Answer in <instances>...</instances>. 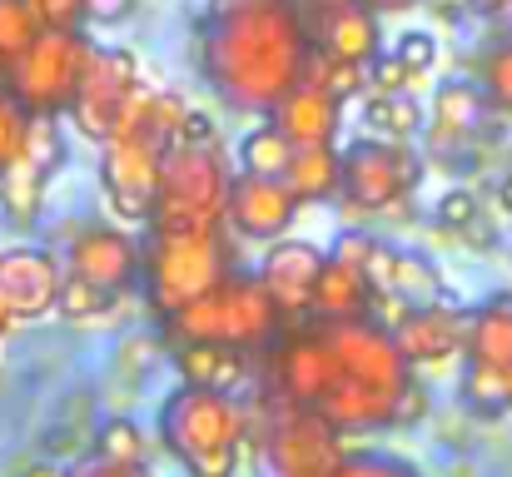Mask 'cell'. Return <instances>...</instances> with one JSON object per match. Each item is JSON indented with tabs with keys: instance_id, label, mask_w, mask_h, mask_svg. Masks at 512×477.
<instances>
[{
	"instance_id": "obj_41",
	"label": "cell",
	"mask_w": 512,
	"mask_h": 477,
	"mask_svg": "<svg viewBox=\"0 0 512 477\" xmlns=\"http://www.w3.org/2000/svg\"><path fill=\"white\" fill-rule=\"evenodd\" d=\"M174 145H219V130H214L209 115L189 110V115L179 120V140H174Z\"/></svg>"
},
{
	"instance_id": "obj_50",
	"label": "cell",
	"mask_w": 512,
	"mask_h": 477,
	"mask_svg": "<svg viewBox=\"0 0 512 477\" xmlns=\"http://www.w3.org/2000/svg\"><path fill=\"white\" fill-rule=\"evenodd\" d=\"M498 194H503V209L512 214V179H503V189H498Z\"/></svg>"
},
{
	"instance_id": "obj_51",
	"label": "cell",
	"mask_w": 512,
	"mask_h": 477,
	"mask_svg": "<svg viewBox=\"0 0 512 477\" xmlns=\"http://www.w3.org/2000/svg\"><path fill=\"white\" fill-rule=\"evenodd\" d=\"M503 378H508V408H512V363H508V373H503Z\"/></svg>"
},
{
	"instance_id": "obj_9",
	"label": "cell",
	"mask_w": 512,
	"mask_h": 477,
	"mask_svg": "<svg viewBox=\"0 0 512 477\" xmlns=\"http://www.w3.org/2000/svg\"><path fill=\"white\" fill-rule=\"evenodd\" d=\"M135 85H140L135 55L120 50V45H115V50H100V45H95L90 60H85V75H80V85H75V100H70V110H65L70 125H75L85 140L105 145Z\"/></svg>"
},
{
	"instance_id": "obj_48",
	"label": "cell",
	"mask_w": 512,
	"mask_h": 477,
	"mask_svg": "<svg viewBox=\"0 0 512 477\" xmlns=\"http://www.w3.org/2000/svg\"><path fill=\"white\" fill-rule=\"evenodd\" d=\"M468 5H473V10H488V15H493V10H508L512 0H468Z\"/></svg>"
},
{
	"instance_id": "obj_34",
	"label": "cell",
	"mask_w": 512,
	"mask_h": 477,
	"mask_svg": "<svg viewBox=\"0 0 512 477\" xmlns=\"http://www.w3.org/2000/svg\"><path fill=\"white\" fill-rule=\"evenodd\" d=\"M25 120H30V115H25V105H20V100H15V95H10V90L0 85V169H5L10 159L20 155V140H25Z\"/></svg>"
},
{
	"instance_id": "obj_7",
	"label": "cell",
	"mask_w": 512,
	"mask_h": 477,
	"mask_svg": "<svg viewBox=\"0 0 512 477\" xmlns=\"http://www.w3.org/2000/svg\"><path fill=\"white\" fill-rule=\"evenodd\" d=\"M85 30H40L0 75V85L25 105V115H65L75 100V85L90 60Z\"/></svg>"
},
{
	"instance_id": "obj_5",
	"label": "cell",
	"mask_w": 512,
	"mask_h": 477,
	"mask_svg": "<svg viewBox=\"0 0 512 477\" xmlns=\"http://www.w3.org/2000/svg\"><path fill=\"white\" fill-rule=\"evenodd\" d=\"M165 323V343H229L239 353H259L269 348V338L284 328L279 304L269 299V289L259 284V274H224L209 294H199L194 304H184L179 314L160 318Z\"/></svg>"
},
{
	"instance_id": "obj_33",
	"label": "cell",
	"mask_w": 512,
	"mask_h": 477,
	"mask_svg": "<svg viewBox=\"0 0 512 477\" xmlns=\"http://www.w3.org/2000/svg\"><path fill=\"white\" fill-rule=\"evenodd\" d=\"M324 55V50H319ZM334 100H353V95H363L368 90V65H353V60H329L324 55V80H319Z\"/></svg>"
},
{
	"instance_id": "obj_44",
	"label": "cell",
	"mask_w": 512,
	"mask_h": 477,
	"mask_svg": "<svg viewBox=\"0 0 512 477\" xmlns=\"http://www.w3.org/2000/svg\"><path fill=\"white\" fill-rule=\"evenodd\" d=\"M75 477H150V473H145V468H120V463H100V458H95L90 468H80Z\"/></svg>"
},
{
	"instance_id": "obj_17",
	"label": "cell",
	"mask_w": 512,
	"mask_h": 477,
	"mask_svg": "<svg viewBox=\"0 0 512 477\" xmlns=\"http://www.w3.org/2000/svg\"><path fill=\"white\" fill-rule=\"evenodd\" d=\"M488 95L473 80H448L433 95V145H468V135L483 125Z\"/></svg>"
},
{
	"instance_id": "obj_18",
	"label": "cell",
	"mask_w": 512,
	"mask_h": 477,
	"mask_svg": "<svg viewBox=\"0 0 512 477\" xmlns=\"http://www.w3.org/2000/svg\"><path fill=\"white\" fill-rule=\"evenodd\" d=\"M174 368L179 383H199V388H234L249 373V353L229 348V343H174Z\"/></svg>"
},
{
	"instance_id": "obj_8",
	"label": "cell",
	"mask_w": 512,
	"mask_h": 477,
	"mask_svg": "<svg viewBox=\"0 0 512 477\" xmlns=\"http://www.w3.org/2000/svg\"><path fill=\"white\" fill-rule=\"evenodd\" d=\"M423 179V159L403 140H358L339 155V204L343 214H388Z\"/></svg>"
},
{
	"instance_id": "obj_28",
	"label": "cell",
	"mask_w": 512,
	"mask_h": 477,
	"mask_svg": "<svg viewBox=\"0 0 512 477\" xmlns=\"http://www.w3.org/2000/svg\"><path fill=\"white\" fill-rule=\"evenodd\" d=\"M35 35H40V25H35L30 5H25V0H0V75H5V65H10Z\"/></svg>"
},
{
	"instance_id": "obj_20",
	"label": "cell",
	"mask_w": 512,
	"mask_h": 477,
	"mask_svg": "<svg viewBox=\"0 0 512 477\" xmlns=\"http://www.w3.org/2000/svg\"><path fill=\"white\" fill-rule=\"evenodd\" d=\"M284 184L294 189L299 204H324L339 199V150L334 145H294Z\"/></svg>"
},
{
	"instance_id": "obj_42",
	"label": "cell",
	"mask_w": 512,
	"mask_h": 477,
	"mask_svg": "<svg viewBox=\"0 0 512 477\" xmlns=\"http://www.w3.org/2000/svg\"><path fill=\"white\" fill-rule=\"evenodd\" d=\"M135 5L140 0H85V20L90 25H120V20L135 15Z\"/></svg>"
},
{
	"instance_id": "obj_29",
	"label": "cell",
	"mask_w": 512,
	"mask_h": 477,
	"mask_svg": "<svg viewBox=\"0 0 512 477\" xmlns=\"http://www.w3.org/2000/svg\"><path fill=\"white\" fill-rule=\"evenodd\" d=\"M483 95H488V110H498V115H508L512 120V40L503 45H493L488 55H483Z\"/></svg>"
},
{
	"instance_id": "obj_13",
	"label": "cell",
	"mask_w": 512,
	"mask_h": 477,
	"mask_svg": "<svg viewBox=\"0 0 512 477\" xmlns=\"http://www.w3.org/2000/svg\"><path fill=\"white\" fill-rule=\"evenodd\" d=\"M324 249L304 244V239H274L264 264H259V284L269 289V299L279 304L284 318H304L309 299H314V279L324 269Z\"/></svg>"
},
{
	"instance_id": "obj_37",
	"label": "cell",
	"mask_w": 512,
	"mask_h": 477,
	"mask_svg": "<svg viewBox=\"0 0 512 477\" xmlns=\"http://www.w3.org/2000/svg\"><path fill=\"white\" fill-rule=\"evenodd\" d=\"M413 75H423V70H433L438 65V40L428 35V30H408V35H398V50H393Z\"/></svg>"
},
{
	"instance_id": "obj_12",
	"label": "cell",
	"mask_w": 512,
	"mask_h": 477,
	"mask_svg": "<svg viewBox=\"0 0 512 477\" xmlns=\"http://www.w3.org/2000/svg\"><path fill=\"white\" fill-rule=\"evenodd\" d=\"M388 333H393V343H398V353H403L408 363H448L453 353H463L468 314L443 294V299H433V304H413Z\"/></svg>"
},
{
	"instance_id": "obj_45",
	"label": "cell",
	"mask_w": 512,
	"mask_h": 477,
	"mask_svg": "<svg viewBox=\"0 0 512 477\" xmlns=\"http://www.w3.org/2000/svg\"><path fill=\"white\" fill-rule=\"evenodd\" d=\"M363 5H373L378 15H398V10H413V5H423V0H363Z\"/></svg>"
},
{
	"instance_id": "obj_49",
	"label": "cell",
	"mask_w": 512,
	"mask_h": 477,
	"mask_svg": "<svg viewBox=\"0 0 512 477\" xmlns=\"http://www.w3.org/2000/svg\"><path fill=\"white\" fill-rule=\"evenodd\" d=\"M10 323H15V314H10V304H5V294H0V338L10 333Z\"/></svg>"
},
{
	"instance_id": "obj_19",
	"label": "cell",
	"mask_w": 512,
	"mask_h": 477,
	"mask_svg": "<svg viewBox=\"0 0 512 477\" xmlns=\"http://www.w3.org/2000/svg\"><path fill=\"white\" fill-rule=\"evenodd\" d=\"M368 279L363 269L339 264V259H324L319 279H314V299H309V314L314 318H368Z\"/></svg>"
},
{
	"instance_id": "obj_3",
	"label": "cell",
	"mask_w": 512,
	"mask_h": 477,
	"mask_svg": "<svg viewBox=\"0 0 512 477\" xmlns=\"http://www.w3.org/2000/svg\"><path fill=\"white\" fill-rule=\"evenodd\" d=\"M244 443H254L259 477H329L348 453L329 418L274 388L259 393L254 413H244Z\"/></svg>"
},
{
	"instance_id": "obj_25",
	"label": "cell",
	"mask_w": 512,
	"mask_h": 477,
	"mask_svg": "<svg viewBox=\"0 0 512 477\" xmlns=\"http://www.w3.org/2000/svg\"><path fill=\"white\" fill-rule=\"evenodd\" d=\"M289 155H294V145H289L284 130L269 120V125H259V130L244 135V145H239V169H244V174H279V179H284Z\"/></svg>"
},
{
	"instance_id": "obj_27",
	"label": "cell",
	"mask_w": 512,
	"mask_h": 477,
	"mask_svg": "<svg viewBox=\"0 0 512 477\" xmlns=\"http://www.w3.org/2000/svg\"><path fill=\"white\" fill-rule=\"evenodd\" d=\"M20 155L30 164H40L45 174L60 169L65 159V135H60V115H30L25 120V140H20Z\"/></svg>"
},
{
	"instance_id": "obj_47",
	"label": "cell",
	"mask_w": 512,
	"mask_h": 477,
	"mask_svg": "<svg viewBox=\"0 0 512 477\" xmlns=\"http://www.w3.org/2000/svg\"><path fill=\"white\" fill-rule=\"evenodd\" d=\"M25 477H70L65 468H55V463H40V468H30Z\"/></svg>"
},
{
	"instance_id": "obj_10",
	"label": "cell",
	"mask_w": 512,
	"mask_h": 477,
	"mask_svg": "<svg viewBox=\"0 0 512 477\" xmlns=\"http://www.w3.org/2000/svg\"><path fill=\"white\" fill-rule=\"evenodd\" d=\"M299 199L279 174H234L229 179V204H224V229H234L239 239H284L299 219Z\"/></svg>"
},
{
	"instance_id": "obj_52",
	"label": "cell",
	"mask_w": 512,
	"mask_h": 477,
	"mask_svg": "<svg viewBox=\"0 0 512 477\" xmlns=\"http://www.w3.org/2000/svg\"><path fill=\"white\" fill-rule=\"evenodd\" d=\"M214 5H239V0H214Z\"/></svg>"
},
{
	"instance_id": "obj_21",
	"label": "cell",
	"mask_w": 512,
	"mask_h": 477,
	"mask_svg": "<svg viewBox=\"0 0 512 477\" xmlns=\"http://www.w3.org/2000/svg\"><path fill=\"white\" fill-rule=\"evenodd\" d=\"M468 363H488V368H503L512 363V299H493L488 309L468 318Z\"/></svg>"
},
{
	"instance_id": "obj_4",
	"label": "cell",
	"mask_w": 512,
	"mask_h": 477,
	"mask_svg": "<svg viewBox=\"0 0 512 477\" xmlns=\"http://www.w3.org/2000/svg\"><path fill=\"white\" fill-rule=\"evenodd\" d=\"M160 438L189 477H234L244 448V408L224 388L179 383L160 408Z\"/></svg>"
},
{
	"instance_id": "obj_32",
	"label": "cell",
	"mask_w": 512,
	"mask_h": 477,
	"mask_svg": "<svg viewBox=\"0 0 512 477\" xmlns=\"http://www.w3.org/2000/svg\"><path fill=\"white\" fill-rule=\"evenodd\" d=\"M329 477H418V468H408L403 458H388V453H343Z\"/></svg>"
},
{
	"instance_id": "obj_14",
	"label": "cell",
	"mask_w": 512,
	"mask_h": 477,
	"mask_svg": "<svg viewBox=\"0 0 512 477\" xmlns=\"http://www.w3.org/2000/svg\"><path fill=\"white\" fill-rule=\"evenodd\" d=\"M309 35H314V50H324L329 60H353V65H373L378 40H383L378 10L363 0H343L309 15Z\"/></svg>"
},
{
	"instance_id": "obj_35",
	"label": "cell",
	"mask_w": 512,
	"mask_h": 477,
	"mask_svg": "<svg viewBox=\"0 0 512 477\" xmlns=\"http://www.w3.org/2000/svg\"><path fill=\"white\" fill-rule=\"evenodd\" d=\"M40 30H80L85 25V0H25Z\"/></svg>"
},
{
	"instance_id": "obj_43",
	"label": "cell",
	"mask_w": 512,
	"mask_h": 477,
	"mask_svg": "<svg viewBox=\"0 0 512 477\" xmlns=\"http://www.w3.org/2000/svg\"><path fill=\"white\" fill-rule=\"evenodd\" d=\"M423 413H428V398H423V388H418V383H408V388H403V398H398L393 428H408V423H418Z\"/></svg>"
},
{
	"instance_id": "obj_30",
	"label": "cell",
	"mask_w": 512,
	"mask_h": 477,
	"mask_svg": "<svg viewBox=\"0 0 512 477\" xmlns=\"http://www.w3.org/2000/svg\"><path fill=\"white\" fill-rule=\"evenodd\" d=\"M110 299H120V294H105V289H95L90 279L65 274V279H60V294H55V309L65 318H100L110 309Z\"/></svg>"
},
{
	"instance_id": "obj_40",
	"label": "cell",
	"mask_w": 512,
	"mask_h": 477,
	"mask_svg": "<svg viewBox=\"0 0 512 477\" xmlns=\"http://www.w3.org/2000/svg\"><path fill=\"white\" fill-rule=\"evenodd\" d=\"M368 249H373V234H363V229H343L329 259H339V264H353V269H363Z\"/></svg>"
},
{
	"instance_id": "obj_15",
	"label": "cell",
	"mask_w": 512,
	"mask_h": 477,
	"mask_svg": "<svg viewBox=\"0 0 512 477\" xmlns=\"http://www.w3.org/2000/svg\"><path fill=\"white\" fill-rule=\"evenodd\" d=\"M60 264L45 254V249H10L0 254V294L10 304L15 318H40L55 309V294H60Z\"/></svg>"
},
{
	"instance_id": "obj_46",
	"label": "cell",
	"mask_w": 512,
	"mask_h": 477,
	"mask_svg": "<svg viewBox=\"0 0 512 477\" xmlns=\"http://www.w3.org/2000/svg\"><path fill=\"white\" fill-rule=\"evenodd\" d=\"M294 5H304V15H319V10H329V5H343V0H294Z\"/></svg>"
},
{
	"instance_id": "obj_38",
	"label": "cell",
	"mask_w": 512,
	"mask_h": 477,
	"mask_svg": "<svg viewBox=\"0 0 512 477\" xmlns=\"http://www.w3.org/2000/svg\"><path fill=\"white\" fill-rule=\"evenodd\" d=\"M413 80V70L398 60V55H373V70H368V90L378 95H403Z\"/></svg>"
},
{
	"instance_id": "obj_31",
	"label": "cell",
	"mask_w": 512,
	"mask_h": 477,
	"mask_svg": "<svg viewBox=\"0 0 512 477\" xmlns=\"http://www.w3.org/2000/svg\"><path fill=\"white\" fill-rule=\"evenodd\" d=\"M463 398H468L478 413H498V408H508V378H503V368L468 363V373H463Z\"/></svg>"
},
{
	"instance_id": "obj_22",
	"label": "cell",
	"mask_w": 512,
	"mask_h": 477,
	"mask_svg": "<svg viewBox=\"0 0 512 477\" xmlns=\"http://www.w3.org/2000/svg\"><path fill=\"white\" fill-rule=\"evenodd\" d=\"M45 184L50 174L40 164H30L25 155H15L5 169H0V209L15 229H30L40 219V204H45Z\"/></svg>"
},
{
	"instance_id": "obj_23",
	"label": "cell",
	"mask_w": 512,
	"mask_h": 477,
	"mask_svg": "<svg viewBox=\"0 0 512 477\" xmlns=\"http://www.w3.org/2000/svg\"><path fill=\"white\" fill-rule=\"evenodd\" d=\"M363 125L378 135V140H408V135H418V125H423V105L403 90V95H368V105H363Z\"/></svg>"
},
{
	"instance_id": "obj_1",
	"label": "cell",
	"mask_w": 512,
	"mask_h": 477,
	"mask_svg": "<svg viewBox=\"0 0 512 477\" xmlns=\"http://www.w3.org/2000/svg\"><path fill=\"white\" fill-rule=\"evenodd\" d=\"M309 50V15L294 0L214 5L199 40L204 80L239 115H269L299 85Z\"/></svg>"
},
{
	"instance_id": "obj_16",
	"label": "cell",
	"mask_w": 512,
	"mask_h": 477,
	"mask_svg": "<svg viewBox=\"0 0 512 477\" xmlns=\"http://www.w3.org/2000/svg\"><path fill=\"white\" fill-rule=\"evenodd\" d=\"M339 110H343V100H334L329 90L299 80V85L269 110V120L284 130L289 145H334V135H339Z\"/></svg>"
},
{
	"instance_id": "obj_24",
	"label": "cell",
	"mask_w": 512,
	"mask_h": 477,
	"mask_svg": "<svg viewBox=\"0 0 512 477\" xmlns=\"http://www.w3.org/2000/svg\"><path fill=\"white\" fill-rule=\"evenodd\" d=\"M388 289L403 294L408 304H433V299L448 294L438 264H433L428 254H403V249H398V259H393V284H388Z\"/></svg>"
},
{
	"instance_id": "obj_39",
	"label": "cell",
	"mask_w": 512,
	"mask_h": 477,
	"mask_svg": "<svg viewBox=\"0 0 512 477\" xmlns=\"http://www.w3.org/2000/svg\"><path fill=\"white\" fill-rule=\"evenodd\" d=\"M393 259H398V249H388L383 239H373V249H368V259H363L368 289H388V284H393Z\"/></svg>"
},
{
	"instance_id": "obj_2",
	"label": "cell",
	"mask_w": 512,
	"mask_h": 477,
	"mask_svg": "<svg viewBox=\"0 0 512 477\" xmlns=\"http://www.w3.org/2000/svg\"><path fill=\"white\" fill-rule=\"evenodd\" d=\"M224 274H234L229 229H155L140 244V289L155 318L179 314L199 294H209Z\"/></svg>"
},
{
	"instance_id": "obj_11",
	"label": "cell",
	"mask_w": 512,
	"mask_h": 477,
	"mask_svg": "<svg viewBox=\"0 0 512 477\" xmlns=\"http://www.w3.org/2000/svg\"><path fill=\"white\" fill-rule=\"evenodd\" d=\"M70 274L90 279L105 294H130L140 284V244L125 229L110 224H90L80 229V239L70 244Z\"/></svg>"
},
{
	"instance_id": "obj_26",
	"label": "cell",
	"mask_w": 512,
	"mask_h": 477,
	"mask_svg": "<svg viewBox=\"0 0 512 477\" xmlns=\"http://www.w3.org/2000/svg\"><path fill=\"white\" fill-rule=\"evenodd\" d=\"M95 458H100V463H120V468H145V458H150V438H145L135 423L115 418V423L100 428V438H95Z\"/></svg>"
},
{
	"instance_id": "obj_6",
	"label": "cell",
	"mask_w": 512,
	"mask_h": 477,
	"mask_svg": "<svg viewBox=\"0 0 512 477\" xmlns=\"http://www.w3.org/2000/svg\"><path fill=\"white\" fill-rule=\"evenodd\" d=\"M229 164L219 145H170L155 179V229H219L229 204Z\"/></svg>"
},
{
	"instance_id": "obj_36",
	"label": "cell",
	"mask_w": 512,
	"mask_h": 477,
	"mask_svg": "<svg viewBox=\"0 0 512 477\" xmlns=\"http://www.w3.org/2000/svg\"><path fill=\"white\" fill-rule=\"evenodd\" d=\"M438 224L468 234V229L478 224V194H473V189H448V194L438 199Z\"/></svg>"
}]
</instances>
